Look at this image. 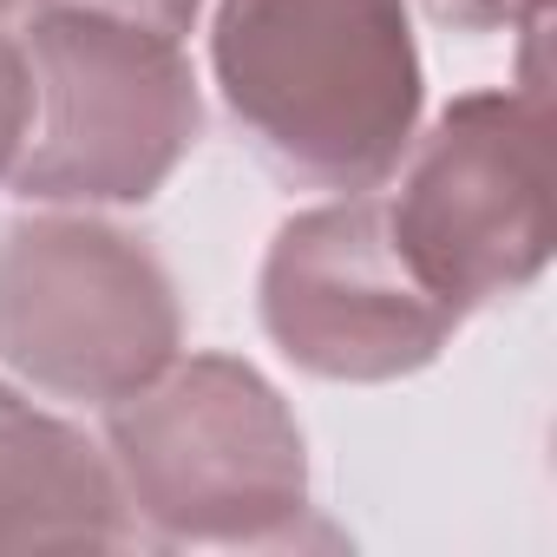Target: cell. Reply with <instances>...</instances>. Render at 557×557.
Wrapping results in <instances>:
<instances>
[{
    "label": "cell",
    "mask_w": 557,
    "mask_h": 557,
    "mask_svg": "<svg viewBox=\"0 0 557 557\" xmlns=\"http://www.w3.org/2000/svg\"><path fill=\"white\" fill-rule=\"evenodd\" d=\"M210 73L275 171L335 197L394 177L426 99L407 0H216Z\"/></svg>",
    "instance_id": "cell-1"
},
{
    "label": "cell",
    "mask_w": 557,
    "mask_h": 557,
    "mask_svg": "<svg viewBox=\"0 0 557 557\" xmlns=\"http://www.w3.org/2000/svg\"><path fill=\"white\" fill-rule=\"evenodd\" d=\"M106 453L132 524L164 544H289L309 518V440L249 361L177 355L106 407Z\"/></svg>",
    "instance_id": "cell-2"
},
{
    "label": "cell",
    "mask_w": 557,
    "mask_h": 557,
    "mask_svg": "<svg viewBox=\"0 0 557 557\" xmlns=\"http://www.w3.org/2000/svg\"><path fill=\"white\" fill-rule=\"evenodd\" d=\"M21 47L34 66V125L8 184L47 210L158 197L203 132L184 40L99 8H34Z\"/></svg>",
    "instance_id": "cell-3"
},
{
    "label": "cell",
    "mask_w": 557,
    "mask_h": 557,
    "mask_svg": "<svg viewBox=\"0 0 557 557\" xmlns=\"http://www.w3.org/2000/svg\"><path fill=\"white\" fill-rule=\"evenodd\" d=\"M400 190L381 197L387 236L420 283L472 315L524 296L550 262V92L537 73L518 86L453 99L413 132L394 164Z\"/></svg>",
    "instance_id": "cell-4"
},
{
    "label": "cell",
    "mask_w": 557,
    "mask_h": 557,
    "mask_svg": "<svg viewBox=\"0 0 557 557\" xmlns=\"http://www.w3.org/2000/svg\"><path fill=\"white\" fill-rule=\"evenodd\" d=\"M184 348L171 269L119 223L47 210L0 230V368L53 400L119 407Z\"/></svg>",
    "instance_id": "cell-5"
},
{
    "label": "cell",
    "mask_w": 557,
    "mask_h": 557,
    "mask_svg": "<svg viewBox=\"0 0 557 557\" xmlns=\"http://www.w3.org/2000/svg\"><path fill=\"white\" fill-rule=\"evenodd\" d=\"M256 309L283 361L355 387L433 368L466 322L407 269L381 197L368 190L315 203L275 230L256 275Z\"/></svg>",
    "instance_id": "cell-6"
},
{
    "label": "cell",
    "mask_w": 557,
    "mask_h": 557,
    "mask_svg": "<svg viewBox=\"0 0 557 557\" xmlns=\"http://www.w3.org/2000/svg\"><path fill=\"white\" fill-rule=\"evenodd\" d=\"M132 537L112 453L0 381V550H99Z\"/></svg>",
    "instance_id": "cell-7"
},
{
    "label": "cell",
    "mask_w": 557,
    "mask_h": 557,
    "mask_svg": "<svg viewBox=\"0 0 557 557\" xmlns=\"http://www.w3.org/2000/svg\"><path fill=\"white\" fill-rule=\"evenodd\" d=\"M27 125H34V66L21 34H0V177H14Z\"/></svg>",
    "instance_id": "cell-8"
},
{
    "label": "cell",
    "mask_w": 557,
    "mask_h": 557,
    "mask_svg": "<svg viewBox=\"0 0 557 557\" xmlns=\"http://www.w3.org/2000/svg\"><path fill=\"white\" fill-rule=\"evenodd\" d=\"M420 8L459 34H511V27L550 21V0H420Z\"/></svg>",
    "instance_id": "cell-9"
},
{
    "label": "cell",
    "mask_w": 557,
    "mask_h": 557,
    "mask_svg": "<svg viewBox=\"0 0 557 557\" xmlns=\"http://www.w3.org/2000/svg\"><path fill=\"white\" fill-rule=\"evenodd\" d=\"M34 8H99V14H119V21H138V27L184 40L203 14V0H34Z\"/></svg>",
    "instance_id": "cell-10"
},
{
    "label": "cell",
    "mask_w": 557,
    "mask_h": 557,
    "mask_svg": "<svg viewBox=\"0 0 557 557\" xmlns=\"http://www.w3.org/2000/svg\"><path fill=\"white\" fill-rule=\"evenodd\" d=\"M14 8H34V0H0V14H14Z\"/></svg>",
    "instance_id": "cell-11"
}]
</instances>
